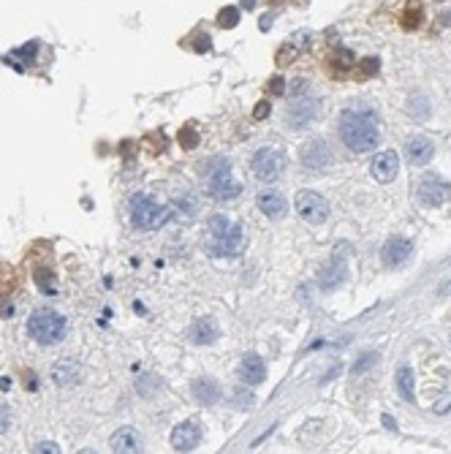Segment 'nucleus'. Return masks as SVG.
I'll return each instance as SVG.
<instances>
[{"mask_svg": "<svg viewBox=\"0 0 451 454\" xmlns=\"http://www.w3.org/2000/svg\"><path fill=\"white\" fill-rule=\"evenodd\" d=\"M269 109H272V106H269V101H261L256 109H253V117H256V120H264V117L269 115Z\"/></svg>", "mask_w": 451, "mask_h": 454, "instance_id": "obj_33", "label": "nucleus"}, {"mask_svg": "<svg viewBox=\"0 0 451 454\" xmlns=\"http://www.w3.org/2000/svg\"><path fill=\"white\" fill-rule=\"evenodd\" d=\"M256 202H258V210H261L267 218H272V221H280V218L288 212V204H286V199H283V193H277L275 188L261 191Z\"/></svg>", "mask_w": 451, "mask_h": 454, "instance_id": "obj_15", "label": "nucleus"}, {"mask_svg": "<svg viewBox=\"0 0 451 454\" xmlns=\"http://www.w3.org/2000/svg\"><path fill=\"white\" fill-rule=\"evenodd\" d=\"M378 68H380V60H378V57H364V60L359 63L356 74H359V79H370L373 74H378Z\"/></svg>", "mask_w": 451, "mask_h": 454, "instance_id": "obj_24", "label": "nucleus"}, {"mask_svg": "<svg viewBox=\"0 0 451 454\" xmlns=\"http://www.w3.org/2000/svg\"><path fill=\"white\" fill-rule=\"evenodd\" d=\"M191 337H193V343H199V346L215 343V340H218V327H215V321H212V318H196L193 327H191Z\"/></svg>", "mask_w": 451, "mask_h": 454, "instance_id": "obj_21", "label": "nucleus"}, {"mask_svg": "<svg viewBox=\"0 0 451 454\" xmlns=\"http://www.w3.org/2000/svg\"><path fill=\"white\" fill-rule=\"evenodd\" d=\"M128 215H131L133 228L152 231V228H161L172 218V210L163 207L161 202H155L150 193H133L128 202Z\"/></svg>", "mask_w": 451, "mask_h": 454, "instance_id": "obj_3", "label": "nucleus"}, {"mask_svg": "<svg viewBox=\"0 0 451 454\" xmlns=\"http://www.w3.org/2000/svg\"><path fill=\"white\" fill-rule=\"evenodd\" d=\"M66 332H68V321L52 307H38L27 318V335L38 346H57L66 337Z\"/></svg>", "mask_w": 451, "mask_h": 454, "instance_id": "obj_2", "label": "nucleus"}, {"mask_svg": "<svg viewBox=\"0 0 451 454\" xmlns=\"http://www.w3.org/2000/svg\"><path fill=\"white\" fill-rule=\"evenodd\" d=\"M245 248V234L237 224H231L223 215H215L209 221V251L212 256H239Z\"/></svg>", "mask_w": 451, "mask_h": 454, "instance_id": "obj_4", "label": "nucleus"}, {"mask_svg": "<svg viewBox=\"0 0 451 454\" xmlns=\"http://www.w3.org/2000/svg\"><path fill=\"white\" fill-rule=\"evenodd\" d=\"M383 425H386L389 430H397V427H394V419H392V416H383Z\"/></svg>", "mask_w": 451, "mask_h": 454, "instance_id": "obj_37", "label": "nucleus"}, {"mask_svg": "<svg viewBox=\"0 0 451 454\" xmlns=\"http://www.w3.org/2000/svg\"><path fill=\"white\" fill-rule=\"evenodd\" d=\"M435 155V145L427 136H411L405 142V158L411 166H427Z\"/></svg>", "mask_w": 451, "mask_h": 454, "instance_id": "obj_13", "label": "nucleus"}, {"mask_svg": "<svg viewBox=\"0 0 451 454\" xmlns=\"http://www.w3.org/2000/svg\"><path fill=\"white\" fill-rule=\"evenodd\" d=\"M207 175H209V182H207V193L218 202H228V199H237L242 185L231 177V163L228 161H218L215 166H207Z\"/></svg>", "mask_w": 451, "mask_h": 454, "instance_id": "obj_5", "label": "nucleus"}, {"mask_svg": "<svg viewBox=\"0 0 451 454\" xmlns=\"http://www.w3.org/2000/svg\"><path fill=\"white\" fill-rule=\"evenodd\" d=\"M179 142H182V147H188V150H193V147L199 145V133H196L193 128H185V131L179 133Z\"/></svg>", "mask_w": 451, "mask_h": 454, "instance_id": "obj_27", "label": "nucleus"}, {"mask_svg": "<svg viewBox=\"0 0 451 454\" xmlns=\"http://www.w3.org/2000/svg\"><path fill=\"white\" fill-rule=\"evenodd\" d=\"M294 54H297V47H291V44H286L283 50L277 52V66H288V63L294 60Z\"/></svg>", "mask_w": 451, "mask_h": 454, "instance_id": "obj_29", "label": "nucleus"}, {"mask_svg": "<svg viewBox=\"0 0 451 454\" xmlns=\"http://www.w3.org/2000/svg\"><path fill=\"white\" fill-rule=\"evenodd\" d=\"M112 452H120V454H133V452H142V446H145V441H142V435L136 432L133 427H120L114 435H112Z\"/></svg>", "mask_w": 451, "mask_h": 454, "instance_id": "obj_16", "label": "nucleus"}, {"mask_svg": "<svg viewBox=\"0 0 451 454\" xmlns=\"http://www.w3.org/2000/svg\"><path fill=\"white\" fill-rule=\"evenodd\" d=\"M397 172H400V158H397V152L392 150L378 152L373 158V163H370V175L376 177L378 182H392L397 177Z\"/></svg>", "mask_w": 451, "mask_h": 454, "instance_id": "obj_12", "label": "nucleus"}, {"mask_svg": "<svg viewBox=\"0 0 451 454\" xmlns=\"http://www.w3.org/2000/svg\"><path fill=\"white\" fill-rule=\"evenodd\" d=\"M451 408V397H446V400H441V403H438V408H435V411H438V413H443V411H449Z\"/></svg>", "mask_w": 451, "mask_h": 454, "instance_id": "obj_36", "label": "nucleus"}, {"mask_svg": "<svg viewBox=\"0 0 451 454\" xmlns=\"http://www.w3.org/2000/svg\"><path fill=\"white\" fill-rule=\"evenodd\" d=\"M269 93H272V96H283V93H286V79H283V76H275V79L269 82Z\"/></svg>", "mask_w": 451, "mask_h": 454, "instance_id": "obj_30", "label": "nucleus"}, {"mask_svg": "<svg viewBox=\"0 0 451 454\" xmlns=\"http://www.w3.org/2000/svg\"><path fill=\"white\" fill-rule=\"evenodd\" d=\"M251 169L261 182H275L280 172H283V155L272 150V147H264V150H258L253 155Z\"/></svg>", "mask_w": 451, "mask_h": 454, "instance_id": "obj_8", "label": "nucleus"}, {"mask_svg": "<svg viewBox=\"0 0 451 454\" xmlns=\"http://www.w3.org/2000/svg\"><path fill=\"white\" fill-rule=\"evenodd\" d=\"M413 370L411 367H402L397 370V392L402 395L405 403H416V392H413Z\"/></svg>", "mask_w": 451, "mask_h": 454, "instance_id": "obj_22", "label": "nucleus"}, {"mask_svg": "<svg viewBox=\"0 0 451 454\" xmlns=\"http://www.w3.org/2000/svg\"><path fill=\"white\" fill-rule=\"evenodd\" d=\"M411 253H413V245H411L405 237H392V240L383 245L380 258H383L386 267H402V264L411 258Z\"/></svg>", "mask_w": 451, "mask_h": 454, "instance_id": "obj_14", "label": "nucleus"}, {"mask_svg": "<svg viewBox=\"0 0 451 454\" xmlns=\"http://www.w3.org/2000/svg\"><path fill=\"white\" fill-rule=\"evenodd\" d=\"M33 452H60V449H57L54 444H38V446H36Z\"/></svg>", "mask_w": 451, "mask_h": 454, "instance_id": "obj_35", "label": "nucleus"}, {"mask_svg": "<svg viewBox=\"0 0 451 454\" xmlns=\"http://www.w3.org/2000/svg\"><path fill=\"white\" fill-rule=\"evenodd\" d=\"M300 158L304 169L321 172V169H326L332 163V150H329V145H326L324 139H310V142H304Z\"/></svg>", "mask_w": 451, "mask_h": 454, "instance_id": "obj_10", "label": "nucleus"}, {"mask_svg": "<svg viewBox=\"0 0 451 454\" xmlns=\"http://www.w3.org/2000/svg\"><path fill=\"white\" fill-rule=\"evenodd\" d=\"M346 272H348L346 261H343V258H337V261H332V264L326 267L324 272H321V278H318V286H321L324 291H332V288H337V286L343 283Z\"/></svg>", "mask_w": 451, "mask_h": 454, "instance_id": "obj_19", "label": "nucleus"}, {"mask_svg": "<svg viewBox=\"0 0 451 454\" xmlns=\"http://www.w3.org/2000/svg\"><path fill=\"white\" fill-rule=\"evenodd\" d=\"M193 397L201 405H215L221 400V386L212 379H199L193 383Z\"/></svg>", "mask_w": 451, "mask_h": 454, "instance_id": "obj_20", "label": "nucleus"}, {"mask_svg": "<svg viewBox=\"0 0 451 454\" xmlns=\"http://www.w3.org/2000/svg\"><path fill=\"white\" fill-rule=\"evenodd\" d=\"M52 379L57 381L60 386H74L76 381L82 379V370H79V365H74V359H60L52 367Z\"/></svg>", "mask_w": 451, "mask_h": 454, "instance_id": "obj_18", "label": "nucleus"}, {"mask_svg": "<svg viewBox=\"0 0 451 454\" xmlns=\"http://www.w3.org/2000/svg\"><path fill=\"white\" fill-rule=\"evenodd\" d=\"M340 139L353 152H367L378 145V123L364 109H348L340 117Z\"/></svg>", "mask_w": 451, "mask_h": 454, "instance_id": "obj_1", "label": "nucleus"}, {"mask_svg": "<svg viewBox=\"0 0 451 454\" xmlns=\"http://www.w3.org/2000/svg\"><path fill=\"white\" fill-rule=\"evenodd\" d=\"M264 376H267V367H264L261 356L248 353V356L239 362V379H242V383H248V386H253V383H261V381H264Z\"/></svg>", "mask_w": 451, "mask_h": 454, "instance_id": "obj_17", "label": "nucleus"}, {"mask_svg": "<svg viewBox=\"0 0 451 454\" xmlns=\"http://www.w3.org/2000/svg\"><path fill=\"white\" fill-rule=\"evenodd\" d=\"M193 50H196V52L209 50V38H207V33H204V38H199V41H196V47H193Z\"/></svg>", "mask_w": 451, "mask_h": 454, "instance_id": "obj_34", "label": "nucleus"}, {"mask_svg": "<svg viewBox=\"0 0 451 454\" xmlns=\"http://www.w3.org/2000/svg\"><path fill=\"white\" fill-rule=\"evenodd\" d=\"M441 294L446 297V294H451V283H446V286H441Z\"/></svg>", "mask_w": 451, "mask_h": 454, "instance_id": "obj_38", "label": "nucleus"}, {"mask_svg": "<svg viewBox=\"0 0 451 454\" xmlns=\"http://www.w3.org/2000/svg\"><path fill=\"white\" fill-rule=\"evenodd\" d=\"M201 441V427L199 422L188 419V422H179L175 430H172V446L177 452H193Z\"/></svg>", "mask_w": 451, "mask_h": 454, "instance_id": "obj_11", "label": "nucleus"}, {"mask_svg": "<svg viewBox=\"0 0 451 454\" xmlns=\"http://www.w3.org/2000/svg\"><path fill=\"white\" fill-rule=\"evenodd\" d=\"M294 210L300 212L302 221L310 224V226H321L329 218V202L321 193H316V191H300L297 199H294Z\"/></svg>", "mask_w": 451, "mask_h": 454, "instance_id": "obj_6", "label": "nucleus"}, {"mask_svg": "<svg viewBox=\"0 0 451 454\" xmlns=\"http://www.w3.org/2000/svg\"><path fill=\"white\" fill-rule=\"evenodd\" d=\"M8 427H11V411H8L6 405H0V435H3Z\"/></svg>", "mask_w": 451, "mask_h": 454, "instance_id": "obj_31", "label": "nucleus"}, {"mask_svg": "<svg viewBox=\"0 0 451 454\" xmlns=\"http://www.w3.org/2000/svg\"><path fill=\"white\" fill-rule=\"evenodd\" d=\"M234 403H237V408H251L253 395L248 392V386H239V389L234 392Z\"/></svg>", "mask_w": 451, "mask_h": 454, "instance_id": "obj_26", "label": "nucleus"}, {"mask_svg": "<svg viewBox=\"0 0 451 454\" xmlns=\"http://www.w3.org/2000/svg\"><path fill=\"white\" fill-rule=\"evenodd\" d=\"M451 199V185L446 180L435 175H427L422 182H419V202L424 207H441Z\"/></svg>", "mask_w": 451, "mask_h": 454, "instance_id": "obj_9", "label": "nucleus"}, {"mask_svg": "<svg viewBox=\"0 0 451 454\" xmlns=\"http://www.w3.org/2000/svg\"><path fill=\"white\" fill-rule=\"evenodd\" d=\"M321 115V103L310 96H294V101L286 109V123L288 128H304L310 126Z\"/></svg>", "mask_w": 451, "mask_h": 454, "instance_id": "obj_7", "label": "nucleus"}, {"mask_svg": "<svg viewBox=\"0 0 451 454\" xmlns=\"http://www.w3.org/2000/svg\"><path fill=\"white\" fill-rule=\"evenodd\" d=\"M373 362H376V353H367V356H362V359H359V365H353V376H356V373H362V370H367Z\"/></svg>", "mask_w": 451, "mask_h": 454, "instance_id": "obj_32", "label": "nucleus"}, {"mask_svg": "<svg viewBox=\"0 0 451 454\" xmlns=\"http://www.w3.org/2000/svg\"><path fill=\"white\" fill-rule=\"evenodd\" d=\"M422 17H424V11H422V6H419V3L408 6V8H405V14H402V27H405V30H416V27L422 25Z\"/></svg>", "mask_w": 451, "mask_h": 454, "instance_id": "obj_23", "label": "nucleus"}, {"mask_svg": "<svg viewBox=\"0 0 451 454\" xmlns=\"http://www.w3.org/2000/svg\"><path fill=\"white\" fill-rule=\"evenodd\" d=\"M351 66H356V60H353L351 50H337V68H351Z\"/></svg>", "mask_w": 451, "mask_h": 454, "instance_id": "obj_28", "label": "nucleus"}, {"mask_svg": "<svg viewBox=\"0 0 451 454\" xmlns=\"http://www.w3.org/2000/svg\"><path fill=\"white\" fill-rule=\"evenodd\" d=\"M218 25L221 27H237L239 25V8H234V6L223 8V11L218 14Z\"/></svg>", "mask_w": 451, "mask_h": 454, "instance_id": "obj_25", "label": "nucleus"}]
</instances>
